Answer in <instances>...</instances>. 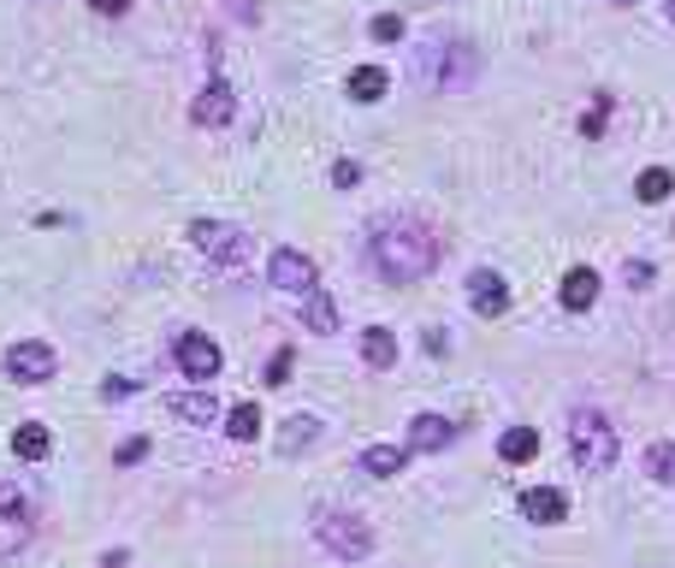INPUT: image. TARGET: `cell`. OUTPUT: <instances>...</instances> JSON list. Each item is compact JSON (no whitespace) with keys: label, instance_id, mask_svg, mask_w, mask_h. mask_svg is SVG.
Segmentation results:
<instances>
[{"label":"cell","instance_id":"1","mask_svg":"<svg viewBox=\"0 0 675 568\" xmlns=\"http://www.w3.org/2000/svg\"><path fill=\"white\" fill-rule=\"evenodd\" d=\"M368 267L391 285H415V279H427V272L439 267V237H432L421 219L391 214L368 231Z\"/></svg>","mask_w":675,"mask_h":568},{"label":"cell","instance_id":"2","mask_svg":"<svg viewBox=\"0 0 675 568\" xmlns=\"http://www.w3.org/2000/svg\"><path fill=\"white\" fill-rule=\"evenodd\" d=\"M415 78L427 83V90H469L480 78V48L462 42V37H439L421 48V60H415Z\"/></svg>","mask_w":675,"mask_h":568},{"label":"cell","instance_id":"3","mask_svg":"<svg viewBox=\"0 0 675 568\" xmlns=\"http://www.w3.org/2000/svg\"><path fill=\"white\" fill-rule=\"evenodd\" d=\"M616 451H622V438L599 409H575L569 415V456H575V468L604 474V468H616Z\"/></svg>","mask_w":675,"mask_h":568},{"label":"cell","instance_id":"4","mask_svg":"<svg viewBox=\"0 0 675 568\" xmlns=\"http://www.w3.org/2000/svg\"><path fill=\"white\" fill-rule=\"evenodd\" d=\"M315 539L333 550L338 562H361L374 550V527L361 521V515H350V509H320L315 515Z\"/></svg>","mask_w":675,"mask_h":568},{"label":"cell","instance_id":"5","mask_svg":"<svg viewBox=\"0 0 675 568\" xmlns=\"http://www.w3.org/2000/svg\"><path fill=\"white\" fill-rule=\"evenodd\" d=\"M190 244H196L214 267H244L249 261V231L225 226V219H196V226H190Z\"/></svg>","mask_w":675,"mask_h":568},{"label":"cell","instance_id":"6","mask_svg":"<svg viewBox=\"0 0 675 568\" xmlns=\"http://www.w3.org/2000/svg\"><path fill=\"white\" fill-rule=\"evenodd\" d=\"M30 527H37V515H30L24 492L0 479V557H12V550H24V545H30Z\"/></svg>","mask_w":675,"mask_h":568},{"label":"cell","instance_id":"7","mask_svg":"<svg viewBox=\"0 0 675 568\" xmlns=\"http://www.w3.org/2000/svg\"><path fill=\"white\" fill-rule=\"evenodd\" d=\"M267 285L273 290H290V297H308V290H320V272H315V261H308L303 249H273Z\"/></svg>","mask_w":675,"mask_h":568},{"label":"cell","instance_id":"8","mask_svg":"<svg viewBox=\"0 0 675 568\" xmlns=\"http://www.w3.org/2000/svg\"><path fill=\"white\" fill-rule=\"evenodd\" d=\"M54 343H42V338H24V343H12L7 350V373L19 379V385H42V379H54Z\"/></svg>","mask_w":675,"mask_h":568},{"label":"cell","instance_id":"9","mask_svg":"<svg viewBox=\"0 0 675 568\" xmlns=\"http://www.w3.org/2000/svg\"><path fill=\"white\" fill-rule=\"evenodd\" d=\"M172 355H178V368H184L190 379H196V385L219 373V343H214V338H202V332H184Z\"/></svg>","mask_w":675,"mask_h":568},{"label":"cell","instance_id":"10","mask_svg":"<svg viewBox=\"0 0 675 568\" xmlns=\"http://www.w3.org/2000/svg\"><path fill=\"white\" fill-rule=\"evenodd\" d=\"M469 308H474V314H504V308H510V285L504 279H498V272L492 267H480V272H469Z\"/></svg>","mask_w":675,"mask_h":568},{"label":"cell","instance_id":"11","mask_svg":"<svg viewBox=\"0 0 675 568\" xmlns=\"http://www.w3.org/2000/svg\"><path fill=\"white\" fill-rule=\"evenodd\" d=\"M232 113H237V95H232V83H225V78H214L196 101H190V118H196V125H225Z\"/></svg>","mask_w":675,"mask_h":568},{"label":"cell","instance_id":"12","mask_svg":"<svg viewBox=\"0 0 675 568\" xmlns=\"http://www.w3.org/2000/svg\"><path fill=\"white\" fill-rule=\"evenodd\" d=\"M522 515H528V521H540V527H558L569 515V497L558 486H528L522 492Z\"/></svg>","mask_w":675,"mask_h":568},{"label":"cell","instance_id":"13","mask_svg":"<svg viewBox=\"0 0 675 568\" xmlns=\"http://www.w3.org/2000/svg\"><path fill=\"white\" fill-rule=\"evenodd\" d=\"M450 438H457V426L444 415H415L409 421V451H444Z\"/></svg>","mask_w":675,"mask_h":568},{"label":"cell","instance_id":"14","mask_svg":"<svg viewBox=\"0 0 675 568\" xmlns=\"http://www.w3.org/2000/svg\"><path fill=\"white\" fill-rule=\"evenodd\" d=\"M172 415L190 421V426H214L219 421V403L207 397V391H178V397H172Z\"/></svg>","mask_w":675,"mask_h":568},{"label":"cell","instance_id":"15","mask_svg":"<svg viewBox=\"0 0 675 568\" xmlns=\"http://www.w3.org/2000/svg\"><path fill=\"white\" fill-rule=\"evenodd\" d=\"M599 302V272L593 267H569L563 272V308H593Z\"/></svg>","mask_w":675,"mask_h":568},{"label":"cell","instance_id":"16","mask_svg":"<svg viewBox=\"0 0 675 568\" xmlns=\"http://www.w3.org/2000/svg\"><path fill=\"white\" fill-rule=\"evenodd\" d=\"M403 462H409L403 444H368V451H361V468H368L374 479H391L397 468H403Z\"/></svg>","mask_w":675,"mask_h":568},{"label":"cell","instance_id":"17","mask_svg":"<svg viewBox=\"0 0 675 568\" xmlns=\"http://www.w3.org/2000/svg\"><path fill=\"white\" fill-rule=\"evenodd\" d=\"M361 361H368V368H391L397 361V338L386 326H368V332H361Z\"/></svg>","mask_w":675,"mask_h":568},{"label":"cell","instance_id":"18","mask_svg":"<svg viewBox=\"0 0 675 568\" xmlns=\"http://www.w3.org/2000/svg\"><path fill=\"white\" fill-rule=\"evenodd\" d=\"M498 456L504 462H533L540 456V433H533V426H510V433L498 438Z\"/></svg>","mask_w":675,"mask_h":568},{"label":"cell","instance_id":"19","mask_svg":"<svg viewBox=\"0 0 675 568\" xmlns=\"http://www.w3.org/2000/svg\"><path fill=\"white\" fill-rule=\"evenodd\" d=\"M48 444H54V433H48L42 421H24L19 433H12V451H19L24 462H42V456H48Z\"/></svg>","mask_w":675,"mask_h":568},{"label":"cell","instance_id":"20","mask_svg":"<svg viewBox=\"0 0 675 568\" xmlns=\"http://www.w3.org/2000/svg\"><path fill=\"white\" fill-rule=\"evenodd\" d=\"M303 320L315 326V332H338V302L326 297V290H308V297H303Z\"/></svg>","mask_w":675,"mask_h":568},{"label":"cell","instance_id":"21","mask_svg":"<svg viewBox=\"0 0 675 568\" xmlns=\"http://www.w3.org/2000/svg\"><path fill=\"white\" fill-rule=\"evenodd\" d=\"M350 95L356 101H379V95H386V65H356V72H350Z\"/></svg>","mask_w":675,"mask_h":568},{"label":"cell","instance_id":"22","mask_svg":"<svg viewBox=\"0 0 675 568\" xmlns=\"http://www.w3.org/2000/svg\"><path fill=\"white\" fill-rule=\"evenodd\" d=\"M669 189H675L669 166H646V172H640V178H634V196H640V202H664Z\"/></svg>","mask_w":675,"mask_h":568},{"label":"cell","instance_id":"23","mask_svg":"<svg viewBox=\"0 0 675 568\" xmlns=\"http://www.w3.org/2000/svg\"><path fill=\"white\" fill-rule=\"evenodd\" d=\"M225 433H232L237 444L262 438V409H255V403H237V409H232V421H225Z\"/></svg>","mask_w":675,"mask_h":568},{"label":"cell","instance_id":"24","mask_svg":"<svg viewBox=\"0 0 675 568\" xmlns=\"http://www.w3.org/2000/svg\"><path fill=\"white\" fill-rule=\"evenodd\" d=\"M646 474L664 479V486H675V444H652V451H646Z\"/></svg>","mask_w":675,"mask_h":568},{"label":"cell","instance_id":"25","mask_svg":"<svg viewBox=\"0 0 675 568\" xmlns=\"http://www.w3.org/2000/svg\"><path fill=\"white\" fill-rule=\"evenodd\" d=\"M315 433H320V421H308V415L285 421V456H290V451H308V444H315Z\"/></svg>","mask_w":675,"mask_h":568},{"label":"cell","instance_id":"26","mask_svg":"<svg viewBox=\"0 0 675 568\" xmlns=\"http://www.w3.org/2000/svg\"><path fill=\"white\" fill-rule=\"evenodd\" d=\"M611 107H616L611 95H593V107L581 113V136H604V118H611Z\"/></svg>","mask_w":675,"mask_h":568},{"label":"cell","instance_id":"27","mask_svg":"<svg viewBox=\"0 0 675 568\" xmlns=\"http://www.w3.org/2000/svg\"><path fill=\"white\" fill-rule=\"evenodd\" d=\"M290 368H297V350H273V361H267V385H285Z\"/></svg>","mask_w":675,"mask_h":568},{"label":"cell","instance_id":"28","mask_svg":"<svg viewBox=\"0 0 675 568\" xmlns=\"http://www.w3.org/2000/svg\"><path fill=\"white\" fill-rule=\"evenodd\" d=\"M368 30H374V42H397V37H403V19H397V12H379Z\"/></svg>","mask_w":675,"mask_h":568},{"label":"cell","instance_id":"29","mask_svg":"<svg viewBox=\"0 0 675 568\" xmlns=\"http://www.w3.org/2000/svg\"><path fill=\"white\" fill-rule=\"evenodd\" d=\"M131 391H136V379H125V373H113L108 385H101V397H108V403H125Z\"/></svg>","mask_w":675,"mask_h":568},{"label":"cell","instance_id":"30","mask_svg":"<svg viewBox=\"0 0 675 568\" xmlns=\"http://www.w3.org/2000/svg\"><path fill=\"white\" fill-rule=\"evenodd\" d=\"M143 451H149V438H125V444H119V468H131V462H143Z\"/></svg>","mask_w":675,"mask_h":568},{"label":"cell","instance_id":"31","mask_svg":"<svg viewBox=\"0 0 675 568\" xmlns=\"http://www.w3.org/2000/svg\"><path fill=\"white\" fill-rule=\"evenodd\" d=\"M356 178H361V166H356V161H338V166H333V184H338V189H350Z\"/></svg>","mask_w":675,"mask_h":568},{"label":"cell","instance_id":"32","mask_svg":"<svg viewBox=\"0 0 675 568\" xmlns=\"http://www.w3.org/2000/svg\"><path fill=\"white\" fill-rule=\"evenodd\" d=\"M101 19H119V12H131V0H90Z\"/></svg>","mask_w":675,"mask_h":568},{"label":"cell","instance_id":"33","mask_svg":"<svg viewBox=\"0 0 675 568\" xmlns=\"http://www.w3.org/2000/svg\"><path fill=\"white\" fill-rule=\"evenodd\" d=\"M628 285L646 290V285H652V267H646V261H628Z\"/></svg>","mask_w":675,"mask_h":568},{"label":"cell","instance_id":"34","mask_svg":"<svg viewBox=\"0 0 675 568\" xmlns=\"http://www.w3.org/2000/svg\"><path fill=\"white\" fill-rule=\"evenodd\" d=\"M669 19H675V0H669Z\"/></svg>","mask_w":675,"mask_h":568},{"label":"cell","instance_id":"35","mask_svg":"<svg viewBox=\"0 0 675 568\" xmlns=\"http://www.w3.org/2000/svg\"><path fill=\"white\" fill-rule=\"evenodd\" d=\"M616 7H628V0H616Z\"/></svg>","mask_w":675,"mask_h":568}]
</instances>
